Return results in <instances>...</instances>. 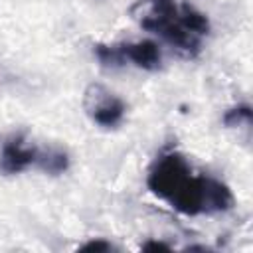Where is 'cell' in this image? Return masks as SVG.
<instances>
[{"label":"cell","mask_w":253,"mask_h":253,"mask_svg":"<svg viewBox=\"0 0 253 253\" xmlns=\"http://www.w3.org/2000/svg\"><path fill=\"white\" fill-rule=\"evenodd\" d=\"M148 188L186 215L227 211L233 206L229 188L211 178L192 174L190 164L178 152L162 154L148 172Z\"/></svg>","instance_id":"1"},{"label":"cell","mask_w":253,"mask_h":253,"mask_svg":"<svg viewBox=\"0 0 253 253\" xmlns=\"http://www.w3.org/2000/svg\"><path fill=\"white\" fill-rule=\"evenodd\" d=\"M113 249V245L111 243H107V241H89V243H85L83 247H81V251H111Z\"/></svg>","instance_id":"9"},{"label":"cell","mask_w":253,"mask_h":253,"mask_svg":"<svg viewBox=\"0 0 253 253\" xmlns=\"http://www.w3.org/2000/svg\"><path fill=\"white\" fill-rule=\"evenodd\" d=\"M121 51L125 55V61H130L132 65L146 69V71H156L162 63V55H160V47L158 43L150 42V40H140V42H125L119 43Z\"/></svg>","instance_id":"5"},{"label":"cell","mask_w":253,"mask_h":253,"mask_svg":"<svg viewBox=\"0 0 253 253\" xmlns=\"http://www.w3.org/2000/svg\"><path fill=\"white\" fill-rule=\"evenodd\" d=\"M130 14L144 30L158 34L178 51L190 57L200 51L202 38L184 26L182 4L178 6L176 0H138L130 8Z\"/></svg>","instance_id":"2"},{"label":"cell","mask_w":253,"mask_h":253,"mask_svg":"<svg viewBox=\"0 0 253 253\" xmlns=\"http://www.w3.org/2000/svg\"><path fill=\"white\" fill-rule=\"evenodd\" d=\"M93 53L99 59V63L103 67H123L125 55L121 51V45H105V43H97L93 45Z\"/></svg>","instance_id":"7"},{"label":"cell","mask_w":253,"mask_h":253,"mask_svg":"<svg viewBox=\"0 0 253 253\" xmlns=\"http://www.w3.org/2000/svg\"><path fill=\"white\" fill-rule=\"evenodd\" d=\"M142 249L144 251H168L170 247L166 243H162V241H148V243L142 245Z\"/></svg>","instance_id":"10"},{"label":"cell","mask_w":253,"mask_h":253,"mask_svg":"<svg viewBox=\"0 0 253 253\" xmlns=\"http://www.w3.org/2000/svg\"><path fill=\"white\" fill-rule=\"evenodd\" d=\"M38 148L28 146L24 132L8 134L0 144V172L6 176L20 174L36 164Z\"/></svg>","instance_id":"4"},{"label":"cell","mask_w":253,"mask_h":253,"mask_svg":"<svg viewBox=\"0 0 253 253\" xmlns=\"http://www.w3.org/2000/svg\"><path fill=\"white\" fill-rule=\"evenodd\" d=\"M83 109L103 128H115L125 117V103L101 83H91L83 93Z\"/></svg>","instance_id":"3"},{"label":"cell","mask_w":253,"mask_h":253,"mask_svg":"<svg viewBox=\"0 0 253 253\" xmlns=\"http://www.w3.org/2000/svg\"><path fill=\"white\" fill-rule=\"evenodd\" d=\"M42 172L45 174H51V176H57L61 172L67 170L69 166V156L63 148L59 146H49V148H38V158H36V164Z\"/></svg>","instance_id":"6"},{"label":"cell","mask_w":253,"mask_h":253,"mask_svg":"<svg viewBox=\"0 0 253 253\" xmlns=\"http://www.w3.org/2000/svg\"><path fill=\"white\" fill-rule=\"evenodd\" d=\"M249 121H251V111H249V107L231 109V111H227V115L223 117V123H225L227 126H237V125H241V123L249 125Z\"/></svg>","instance_id":"8"}]
</instances>
